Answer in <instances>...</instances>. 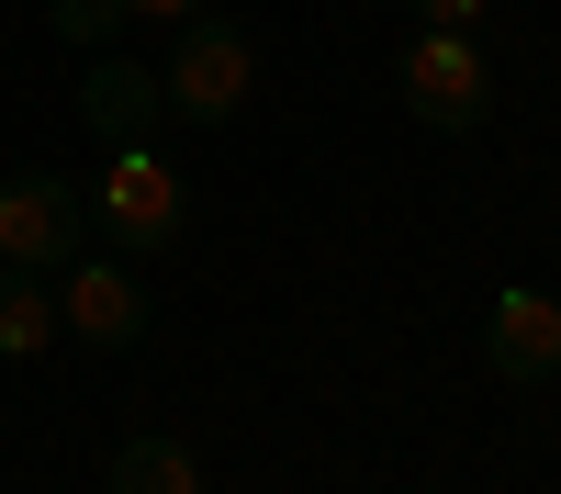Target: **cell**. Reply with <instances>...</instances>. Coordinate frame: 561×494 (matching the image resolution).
Segmentation results:
<instances>
[{
    "instance_id": "1",
    "label": "cell",
    "mask_w": 561,
    "mask_h": 494,
    "mask_svg": "<svg viewBox=\"0 0 561 494\" xmlns=\"http://www.w3.org/2000/svg\"><path fill=\"white\" fill-rule=\"evenodd\" d=\"M248 79H259L248 23L192 12V23H180V45H169V68H158V102H169L180 124H237V113H248Z\"/></svg>"
},
{
    "instance_id": "2",
    "label": "cell",
    "mask_w": 561,
    "mask_h": 494,
    "mask_svg": "<svg viewBox=\"0 0 561 494\" xmlns=\"http://www.w3.org/2000/svg\"><path fill=\"white\" fill-rule=\"evenodd\" d=\"M393 90H404V113H415V124H438V135H483V124H494V57H483L472 34L415 23Z\"/></svg>"
},
{
    "instance_id": "3",
    "label": "cell",
    "mask_w": 561,
    "mask_h": 494,
    "mask_svg": "<svg viewBox=\"0 0 561 494\" xmlns=\"http://www.w3.org/2000/svg\"><path fill=\"white\" fill-rule=\"evenodd\" d=\"M79 237H90V203L57 169H12L0 180V259L12 269H45V282H57V269L79 259Z\"/></svg>"
},
{
    "instance_id": "4",
    "label": "cell",
    "mask_w": 561,
    "mask_h": 494,
    "mask_svg": "<svg viewBox=\"0 0 561 494\" xmlns=\"http://www.w3.org/2000/svg\"><path fill=\"white\" fill-rule=\"evenodd\" d=\"M90 225H102L124 259H147V248H169L180 225H192V192H180V169H169V158L113 147V180H102V203H90Z\"/></svg>"
},
{
    "instance_id": "5",
    "label": "cell",
    "mask_w": 561,
    "mask_h": 494,
    "mask_svg": "<svg viewBox=\"0 0 561 494\" xmlns=\"http://www.w3.org/2000/svg\"><path fill=\"white\" fill-rule=\"evenodd\" d=\"M57 326H68L79 348L124 359L135 337H147V282H135L124 259H68V269H57Z\"/></svg>"
},
{
    "instance_id": "6",
    "label": "cell",
    "mask_w": 561,
    "mask_h": 494,
    "mask_svg": "<svg viewBox=\"0 0 561 494\" xmlns=\"http://www.w3.org/2000/svg\"><path fill=\"white\" fill-rule=\"evenodd\" d=\"M483 371L494 382H550L561 371V292L539 282H505L494 314H483Z\"/></svg>"
},
{
    "instance_id": "7",
    "label": "cell",
    "mask_w": 561,
    "mask_h": 494,
    "mask_svg": "<svg viewBox=\"0 0 561 494\" xmlns=\"http://www.w3.org/2000/svg\"><path fill=\"white\" fill-rule=\"evenodd\" d=\"M79 113L102 124L113 147H147V124L169 113V102H158V68H124V57H102V68L79 79Z\"/></svg>"
},
{
    "instance_id": "8",
    "label": "cell",
    "mask_w": 561,
    "mask_h": 494,
    "mask_svg": "<svg viewBox=\"0 0 561 494\" xmlns=\"http://www.w3.org/2000/svg\"><path fill=\"white\" fill-rule=\"evenodd\" d=\"M45 348H57V282L0 259V359H45Z\"/></svg>"
},
{
    "instance_id": "9",
    "label": "cell",
    "mask_w": 561,
    "mask_h": 494,
    "mask_svg": "<svg viewBox=\"0 0 561 494\" xmlns=\"http://www.w3.org/2000/svg\"><path fill=\"white\" fill-rule=\"evenodd\" d=\"M102 494H203V461L180 438H124L113 472H102Z\"/></svg>"
},
{
    "instance_id": "10",
    "label": "cell",
    "mask_w": 561,
    "mask_h": 494,
    "mask_svg": "<svg viewBox=\"0 0 561 494\" xmlns=\"http://www.w3.org/2000/svg\"><path fill=\"white\" fill-rule=\"evenodd\" d=\"M57 34H68V45H90V57H102V45L124 34V0H57Z\"/></svg>"
},
{
    "instance_id": "11",
    "label": "cell",
    "mask_w": 561,
    "mask_h": 494,
    "mask_svg": "<svg viewBox=\"0 0 561 494\" xmlns=\"http://www.w3.org/2000/svg\"><path fill=\"white\" fill-rule=\"evenodd\" d=\"M404 12H415V23H438V34H472V23H483V0H404Z\"/></svg>"
},
{
    "instance_id": "12",
    "label": "cell",
    "mask_w": 561,
    "mask_h": 494,
    "mask_svg": "<svg viewBox=\"0 0 561 494\" xmlns=\"http://www.w3.org/2000/svg\"><path fill=\"white\" fill-rule=\"evenodd\" d=\"M192 12H214V0H124V23H192Z\"/></svg>"
}]
</instances>
